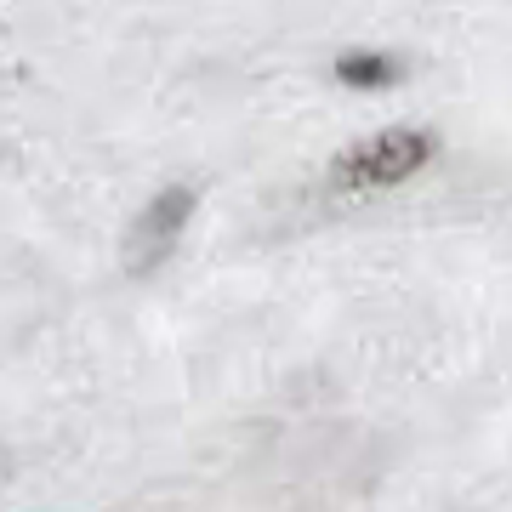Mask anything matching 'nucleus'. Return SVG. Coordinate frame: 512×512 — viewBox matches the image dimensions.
Instances as JSON below:
<instances>
[{"label":"nucleus","mask_w":512,"mask_h":512,"mask_svg":"<svg viewBox=\"0 0 512 512\" xmlns=\"http://www.w3.org/2000/svg\"><path fill=\"white\" fill-rule=\"evenodd\" d=\"M433 154V137L427 131H376L365 143L342 154L330 165V188L336 194H376V188H393L404 177H416Z\"/></svg>","instance_id":"1"},{"label":"nucleus","mask_w":512,"mask_h":512,"mask_svg":"<svg viewBox=\"0 0 512 512\" xmlns=\"http://www.w3.org/2000/svg\"><path fill=\"white\" fill-rule=\"evenodd\" d=\"M188 217H194V188H165L160 200H148V211L126 234V274H154L177 251Z\"/></svg>","instance_id":"2"},{"label":"nucleus","mask_w":512,"mask_h":512,"mask_svg":"<svg viewBox=\"0 0 512 512\" xmlns=\"http://www.w3.org/2000/svg\"><path fill=\"white\" fill-rule=\"evenodd\" d=\"M393 63L387 57H342V80H387Z\"/></svg>","instance_id":"3"}]
</instances>
